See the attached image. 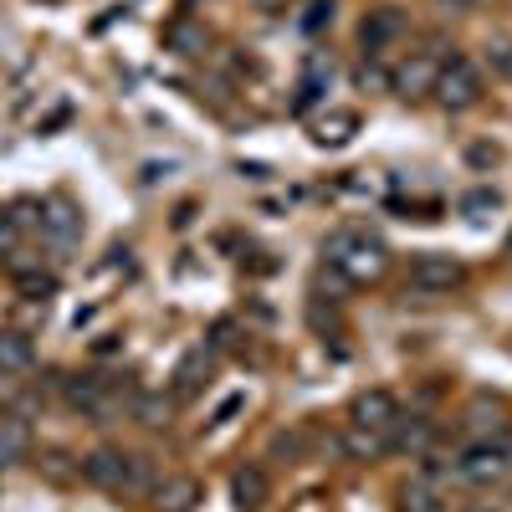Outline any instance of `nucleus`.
Listing matches in <instances>:
<instances>
[{"instance_id":"1","label":"nucleus","mask_w":512,"mask_h":512,"mask_svg":"<svg viewBox=\"0 0 512 512\" xmlns=\"http://www.w3.org/2000/svg\"><path fill=\"white\" fill-rule=\"evenodd\" d=\"M323 256H328V267L344 277L349 287H369V282H379L384 272H390V246H384L379 236H364V231L328 236Z\"/></svg>"},{"instance_id":"2","label":"nucleus","mask_w":512,"mask_h":512,"mask_svg":"<svg viewBox=\"0 0 512 512\" xmlns=\"http://www.w3.org/2000/svg\"><path fill=\"white\" fill-rule=\"evenodd\" d=\"M436 98H441V108H451V113L477 108V103H482V67H477L472 57L441 62V72H436Z\"/></svg>"},{"instance_id":"3","label":"nucleus","mask_w":512,"mask_h":512,"mask_svg":"<svg viewBox=\"0 0 512 512\" xmlns=\"http://www.w3.org/2000/svg\"><path fill=\"white\" fill-rule=\"evenodd\" d=\"M507 472H512V446L507 441H472L456 461V477L472 482V487H497V482H507Z\"/></svg>"},{"instance_id":"4","label":"nucleus","mask_w":512,"mask_h":512,"mask_svg":"<svg viewBox=\"0 0 512 512\" xmlns=\"http://www.w3.org/2000/svg\"><path fill=\"white\" fill-rule=\"evenodd\" d=\"M134 461L139 456H128L118 446H98L82 456V477H88L98 492H118V497H134Z\"/></svg>"},{"instance_id":"5","label":"nucleus","mask_w":512,"mask_h":512,"mask_svg":"<svg viewBox=\"0 0 512 512\" xmlns=\"http://www.w3.org/2000/svg\"><path fill=\"white\" fill-rule=\"evenodd\" d=\"M466 282V267L446 251H420L410 262V287L415 292H456Z\"/></svg>"},{"instance_id":"6","label":"nucleus","mask_w":512,"mask_h":512,"mask_svg":"<svg viewBox=\"0 0 512 512\" xmlns=\"http://www.w3.org/2000/svg\"><path fill=\"white\" fill-rule=\"evenodd\" d=\"M216 349H210V344H195V349H185L180 354V364H175V374H169V395H175L180 405L185 400H195L200 390H205V384H210V374H216Z\"/></svg>"},{"instance_id":"7","label":"nucleus","mask_w":512,"mask_h":512,"mask_svg":"<svg viewBox=\"0 0 512 512\" xmlns=\"http://www.w3.org/2000/svg\"><path fill=\"white\" fill-rule=\"evenodd\" d=\"M436 72H441V62H436L431 52H415L410 62H400V67L390 72V93L405 98V103H415V98H425V93H436Z\"/></svg>"},{"instance_id":"8","label":"nucleus","mask_w":512,"mask_h":512,"mask_svg":"<svg viewBox=\"0 0 512 512\" xmlns=\"http://www.w3.org/2000/svg\"><path fill=\"white\" fill-rule=\"evenodd\" d=\"M405 31H410V21H405L400 6H379V11H369V16L359 21V47L374 57V52H384V47H395Z\"/></svg>"},{"instance_id":"9","label":"nucleus","mask_w":512,"mask_h":512,"mask_svg":"<svg viewBox=\"0 0 512 512\" xmlns=\"http://www.w3.org/2000/svg\"><path fill=\"white\" fill-rule=\"evenodd\" d=\"M461 425L472 431V441H507V431H512V415H507V405H502V400L477 395L472 405H466Z\"/></svg>"},{"instance_id":"10","label":"nucleus","mask_w":512,"mask_h":512,"mask_svg":"<svg viewBox=\"0 0 512 512\" xmlns=\"http://www.w3.org/2000/svg\"><path fill=\"white\" fill-rule=\"evenodd\" d=\"M175 410H180V400L169 390H134V400H128V415H134L144 431H169Z\"/></svg>"},{"instance_id":"11","label":"nucleus","mask_w":512,"mask_h":512,"mask_svg":"<svg viewBox=\"0 0 512 512\" xmlns=\"http://www.w3.org/2000/svg\"><path fill=\"white\" fill-rule=\"evenodd\" d=\"M41 236H47L52 246H72L82 236V216H77V205L52 195L47 205H41Z\"/></svg>"},{"instance_id":"12","label":"nucleus","mask_w":512,"mask_h":512,"mask_svg":"<svg viewBox=\"0 0 512 512\" xmlns=\"http://www.w3.org/2000/svg\"><path fill=\"white\" fill-rule=\"evenodd\" d=\"M354 420L349 425H369V431H390V425L400 420V400L390 395V390H364V395H354V410H349Z\"/></svg>"},{"instance_id":"13","label":"nucleus","mask_w":512,"mask_h":512,"mask_svg":"<svg viewBox=\"0 0 512 512\" xmlns=\"http://www.w3.org/2000/svg\"><path fill=\"white\" fill-rule=\"evenodd\" d=\"M436 446V420L425 415H400L390 425V451H405V456H425Z\"/></svg>"},{"instance_id":"14","label":"nucleus","mask_w":512,"mask_h":512,"mask_svg":"<svg viewBox=\"0 0 512 512\" xmlns=\"http://www.w3.org/2000/svg\"><path fill=\"white\" fill-rule=\"evenodd\" d=\"M31 420L21 415V410H11V415H0V472L6 466H21L26 456H31Z\"/></svg>"},{"instance_id":"15","label":"nucleus","mask_w":512,"mask_h":512,"mask_svg":"<svg viewBox=\"0 0 512 512\" xmlns=\"http://www.w3.org/2000/svg\"><path fill=\"white\" fill-rule=\"evenodd\" d=\"M267 492H272V482H267V472L262 466H236V477H231V502H236V512H262L267 507Z\"/></svg>"},{"instance_id":"16","label":"nucleus","mask_w":512,"mask_h":512,"mask_svg":"<svg viewBox=\"0 0 512 512\" xmlns=\"http://www.w3.org/2000/svg\"><path fill=\"white\" fill-rule=\"evenodd\" d=\"M354 134H359V113L354 108H333V113H323L313 123V144H323V149H344Z\"/></svg>"},{"instance_id":"17","label":"nucleus","mask_w":512,"mask_h":512,"mask_svg":"<svg viewBox=\"0 0 512 512\" xmlns=\"http://www.w3.org/2000/svg\"><path fill=\"white\" fill-rule=\"evenodd\" d=\"M164 47H169V52H180V57H205V52H210V31H205L200 21L180 16V21H169V26H164Z\"/></svg>"},{"instance_id":"18","label":"nucleus","mask_w":512,"mask_h":512,"mask_svg":"<svg viewBox=\"0 0 512 512\" xmlns=\"http://www.w3.org/2000/svg\"><path fill=\"white\" fill-rule=\"evenodd\" d=\"M200 507V482L195 477H169L154 487V512H195Z\"/></svg>"},{"instance_id":"19","label":"nucleus","mask_w":512,"mask_h":512,"mask_svg":"<svg viewBox=\"0 0 512 512\" xmlns=\"http://www.w3.org/2000/svg\"><path fill=\"white\" fill-rule=\"evenodd\" d=\"M36 364V344L21 328H0V374H26Z\"/></svg>"},{"instance_id":"20","label":"nucleus","mask_w":512,"mask_h":512,"mask_svg":"<svg viewBox=\"0 0 512 512\" xmlns=\"http://www.w3.org/2000/svg\"><path fill=\"white\" fill-rule=\"evenodd\" d=\"M395 512H446V502H441V492H436L431 477H410L395 492Z\"/></svg>"},{"instance_id":"21","label":"nucleus","mask_w":512,"mask_h":512,"mask_svg":"<svg viewBox=\"0 0 512 512\" xmlns=\"http://www.w3.org/2000/svg\"><path fill=\"white\" fill-rule=\"evenodd\" d=\"M390 451V431H369V425H349L344 431V456L349 461H379Z\"/></svg>"},{"instance_id":"22","label":"nucleus","mask_w":512,"mask_h":512,"mask_svg":"<svg viewBox=\"0 0 512 512\" xmlns=\"http://www.w3.org/2000/svg\"><path fill=\"white\" fill-rule=\"evenodd\" d=\"M328 77H333V62H328V57H313V62H308V72H303V82H297L292 113H308V108L328 93Z\"/></svg>"},{"instance_id":"23","label":"nucleus","mask_w":512,"mask_h":512,"mask_svg":"<svg viewBox=\"0 0 512 512\" xmlns=\"http://www.w3.org/2000/svg\"><path fill=\"white\" fill-rule=\"evenodd\" d=\"M36 472H41V477H47L52 487H72V482L82 477V461L52 446V451H41V461H36Z\"/></svg>"},{"instance_id":"24","label":"nucleus","mask_w":512,"mask_h":512,"mask_svg":"<svg viewBox=\"0 0 512 512\" xmlns=\"http://www.w3.org/2000/svg\"><path fill=\"white\" fill-rule=\"evenodd\" d=\"M16 292L31 297V303H47V297L57 292V277L41 272V267H21V262H16Z\"/></svg>"},{"instance_id":"25","label":"nucleus","mask_w":512,"mask_h":512,"mask_svg":"<svg viewBox=\"0 0 512 512\" xmlns=\"http://www.w3.org/2000/svg\"><path fill=\"white\" fill-rule=\"evenodd\" d=\"M497 205H502V195H497L492 185H482V190H472V195H461V216L482 226V221L492 216V210H497Z\"/></svg>"},{"instance_id":"26","label":"nucleus","mask_w":512,"mask_h":512,"mask_svg":"<svg viewBox=\"0 0 512 512\" xmlns=\"http://www.w3.org/2000/svg\"><path fill=\"white\" fill-rule=\"evenodd\" d=\"M205 344L216 349V354H236V349H241V328H236L231 318H216V323H210V338H205Z\"/></svg>"},{"instance_id":"27","label":"nucleus","mask_w":512,"mask_h":512,"mask_svg":"<svg viewBox=\"0 0 512 512\" xmlns=\"http://www.w3.org/2000/svg\"><path fill=\"white\" fill-rule=\"evenodd\" d=\"M354 82L364 93H390V72H384L379 62H359V72H354Z\"/></svg>"},{"instance_id":"28","label":"nucleus","mask_w":512,"mask_h":512,"mask_svg":"<svg viewBox=\"0 0 512 512\" xmlns=\"http://www.w3.org/2000/svg\"><path fill=\"white\" fill-rule=\"evenodd\" d=\"M328 21H333V0H313L308 16H303V31H323Z\"/></svg>"},{"instance_id":"29","label":"nucleus","mask_w":512,"mask_h":512,"mask_svg":"<svg viewBox=\"0 0 512 512\" xmlns=\"http://www.w3.org/2000/svg\"><path fill=\"white\" fill-rule=\"evenodd\" d=\"M487 62H492L497 72H512V41H492V47H487Z\"/></svg>"},{"instance_id":"30","label":"nucleus","mask_w":512,"mask_h":512,"mask_svg":"<svg viewBox=\"0 0 512 512\" xmlns=\"http://www.w3.org/2000/svg\"><path fill=\"white\" fill-rule=\"evenodd\" d=\"M16 236H21L16 216H11V210H0V251H11V246H16Z\"/></svg>"},{"instance_id":"31","label":"nucleus","mask_w":512,"mask_h":512,"mask_svg":"<svg viewBox=\"0 0 512 512\" xmlns=\"http://www.w3.org/2000/svg\"><path fill=\"white\" fill-rule=\"evenodd\" d=\"M251 6L262 11V16H287V11H292V0H251Z\"/></svg>"},{"instance_id":"32","label":"nucleus","mask_w":512,"mask_h":512,"mask_svg":"<svg viewBox=\"0 0 512 512\" xmlns=\"http://www.w3.org/2000/svg\"><path fill=\"white\" fill-rule=\"evenodd\" d=\"M441 6H451V11H461V16H466V11H482L487 0H441Z\"/></svg>"},{"instance_id":"33","label":"nucleus","mask_w":512,"mask_h":512,"mask_svg":"<svg viewBox=\"0 0 512 512\" xmlns=\"http://www.w3.org/2000/svg\"><path fill=\"white\" fill-rule=\"evenodd\" d=\"M472 164H497V149H487V144H477V149H472Z\"/></svg>"},{"instance_id":"34","label":"nucleus","mask_w":512,"mask_h":512,"mask_svg":"<svg viewBox=\"0 0 512 512\" xmlns=\"http://www.w3.org/2000/svg\"><path fill=\"white\" fill-rule=\"evenodd\" d=\"M497 512H512V487H507V492L497 497Z\"/></svg>"},{"instance_id":"35","label":"nucleus","mask_w":512,"mask_h":512,"mask_svg":"<svg viewBox=\"0 0 512 512\" xmlns=\"http://www.w3.org/2000/svg\"><path fill=\"white\" fill-rule=\"evenodd\" d=\"M507 246H512V241H507Z\"/></svg>"}]
</instances>
